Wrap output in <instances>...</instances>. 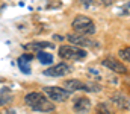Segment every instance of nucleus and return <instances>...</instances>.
<instances>
[{"label": "nucleus", "mask_w": 130, "mask_h": 114, "mask_svg": "<svg viewBox=\"0 0 130 114\" xmlns=\"http://www.w3.org/2000/svg\"><path fill=\"white\" fill-rule=\"evenodd\" d=\"M95 114H115L104 102H100L97 105V108H95Z\"/></svg>", "instance_id": "15"}, {"label": "nucleus", "mask_w": 130, "mask_h": 114, "mask_svg": "<svg viewBox=\"0 0 130 114\" xmlns=\"http://www.w3.org/2000/svg\"><path fill=\"white\" fill-rule=\"evenodd\" d=\"M101 3H103L104 6H110V5L115 3V0H101Z\"/></svg>", "instance_id": "19"}, {"label": "nucleus", "mask_w": 130, "mask_h": 114, "mask_svg": "<svg viewBox=\"0 0 130 114\" xmlns=\"http://www.w3.org/2000/svg\"><path fill=\"white\" fill-rule=\"evenodd\" d=\"M55 46L48 41H35V43H29L24 46V49H30V50H45V49H53Z\"/></svg>", "instance_id": "12"}, {"label": "nucleus", "mask_w": 130, "mask_h": 114, "mask_svg": "<svg viewBox=\"0 0 130 114\" xmlns=\"http://www.w3.org/2000/svg\"><path fill=\"white\" fill-rule=\"evenodd\" d=\"M118 56H120L123 61L130 62V46H127V47H123V49L118 52Z\"/></svg>", "instance_id": "16"}, {"label": "nucleus", "mask_w": 130, "mask_h": 114, "mask_svg": "<svg viewBox=\"0 0 130 114\" xmlns=\"http://www.w3.org/2000/svg\"><path fill=\"white\" fill-rule=\"evenodd\" d=\"M24 102L32 111H36V113H50V111H53L56 108L55 104L44 93H39V91L27 93L24 96Z\"/></svg>", "instance_id": "1"}, {"label": "nucleus", "mask_w": 130, "mask_h": 114, "mask_svg": "<svg viewBox=\"0 0 130 114\" xmlns=\"http://www.w3.org/2000/svg\"><path fill=\"white\" fill-rule=\"evenodd\" d=\"M126 6H127V8H130V2H129V3H127V5H126Z\"/></svg>", "instance_id": "20"}, {"label": "nucleus", "mask_w": 130, "mask_h": 114, "mask_svg": "<svg viewBox=\"0 0 130 114\" xmlns=\"http://www.w3.org/2000/svg\"><path fill=\"white\" fill-rule=\"evenodd\" d=\"M70 72H71V67H70L68 64H65V62H59V64H56V66H53V67H50V69L44 70V75H45V76H55V78H59V76L68 75Z\"/></svg>", "instance_id": "8"}, {"label": "nucleus", "mask_w": 130, "mask_h": 114, "mask_svg": "<svg viewBox=\"0 0 130 114\" xmlns=\"http://www.w3.org/2000/svg\"><path fill=\"white\" fill-rule=\"evenodd\" d=\"M33 59L32 53H23L20 58H18V67L20 70L24 73V75H29L30 73V67H29V62Z\"/></svg>", "instance_id": "11"}, {"label": "nucleus", "mask_w": 130, "mask_h": 114, "mask_svg": "<svg viewBox=\"0 0 130 114\" xmlns=\"http://www.w3.org/2000/svg\"><path fill=\"white\" fill-rule=\"evenodd\" d=\"M101 66H104L106 69H109L115 73H127V67L115 56H106L104 59H101Z\"/></svg>", "instance_id": "7"}, {"label": "nucleus", "mask_w": 130, "mask_h": 114, "mask_svg": "<svg viewBox=\"0 0 130 114\" xmlns=\"http://www.w3.org/2000/svg\"><path fill=\"white\" fill-rule=\"evenodd\" d=\"M91 107H92L91 100H89L88 97H85V96H82V97L76 99V102L73 104V110H74L77 114H86V113H89V111H91Z\"/></svg>", "instance_id": "9"}, {"label": "nucleus", "mask_w": 130, "mask_h": 114, "mask_svg": "<svg viewBox=\"0 0 130 114\" xmlns=\"http://www.w3.org/2000/svg\"><path fill=\"white\" fill-rule=\"evenodd\" d=\"M65 90L73 93V91H88V93H98L101 90V87L97 85L95 82H83V81H79V79H68L64 82Z\"/></svg>", "instance_id": "3"}, {"label": "nucleus", "mask_w": 130, "mask_h": 114, "mask_svg": "<svg viewBox=\"0 0 130 114\" xmlns=\"http://www.w3.org/2000/svg\"><path fill=\"white\" fill-rule=\"evenodd\" d=\"M110 100L112 104L117 107V108H121V110H130V99L123 94V93H113L110 96Z\"/></svg>", "instance_id": "10"}, {"label": "nucleus", "mask_w": 130, "mask_h": 114, "mask_svg": "<svg viewBox=\"0 0 130 114\" xmlns=\"http://www.w3.org/2000/svg\"><path fill=\"white\" fill-rule=\"evenodd\" d=\"M58 55L64 59H73V61H83L86 58V50L80 49L77 46H61L58 50Z\"/></svg>", "instance_id": "4"}, {"label": "nucleus", "mask_w": 130, "mask_h": 114, "mask_svg": "<svg viewBox=\"0 0 130 114\" xmlns=\"http://www.w3.org/2000/svg\"><path fill=\"white\" fill-rule=\"evenodd\" d=\"M0 114H17V113L11 108H5V110H0Z\"/></svg>", "instance_id": "17"}, {"label": "nucleus", "mask_w": 130, "mask_h": 114, "mask_svg": "<svg viewBox=\"0 0 130 114\" xmlns=\"http://www.w3.org/2000/svg\"><path fill=\"white\" fill-rule=\"evenodd\" d=\"M12 102V93L8 87H2L0 88V107L8 105Z\"/></svg>", "instance_id": "13"}, {"label": "nucleus", "mask_w": 130, "mask_h": 114, "mask_svg": "<svg viewBox=\"0 0 130 114\" xmlns=\"http://www.w3.org/2000/svg\"><path fill=\"white\" fill-rule=\"evenodd\" d=\"M71 26L80 35L91 37V35L95 34V23H94V20L91 17H88V15H83V14L76 15L74 20H73V23H71Z\"/></svg>", "instance_id": "2"}, {"label": "nucleus", "mask_w": 130, "mask_h": 114, "mask_svg": "<svg viewBox=\"0 0 130 114\" xmlns=\"http://www.w3.org/2000/svg\"><path fill=\"white\" fill-rule=\"evenodd\" d=\"M67 38L70 43H73V46H80V49L82 47H98L100 46L92 38L86 37V35H80V34H70V35H67Z\"/></svg>", "instance_id": "6"}, {"label": "nucleus", "mask_w": 130, "mask_h": 114, "mask_svg": "<svg viewBox=\"0 0 130 114\" xmlns=\"http://www.w3.org/2000/svg\"><path fill=\"white\" fill-rule=\"evenodd\" d=\"M36 58H38V61H39L41 64H45V66L53 62V55H50V53H47V52H44V50L38 52Z\"/></svg>", "instance_id": "14"}, {"label": "nucleus", "mask_w": 130, "mask_h": 114, "mask_svg": "<svg viewBox=\"0 0 130 114\" xmlns=\"http://www.w3.org/2000/svg\"><path fill=\"white\" fill-rule=\"evenodd\" d=\"M44 94L55 104V102H65V100H68V97H70V91H67L65 88L62 87H44Z\"/></svg>", "instance_id": "5"}, {"label": "nucleus", "mask_w": 130, "mask_h": 114, "mask_svg": "<svg viewBox=\"0 0 130 114\" xmlns=\"http://www.w3.org/2000/svg\"><path fill=\"white\" fill-rule=\"evenodd\" d=\"M97 0H80V3L82 5H85V6H91L92 3H95Z\"/></svg>", "instance_id": "18"}]
</instances>
